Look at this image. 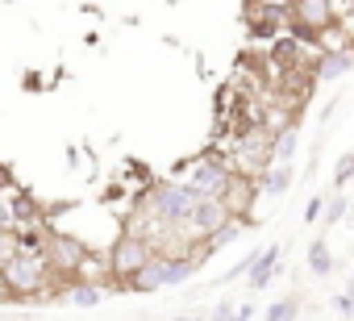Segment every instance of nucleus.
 Wrapping results in <instances>:
<instances>
[{
    "label": "nucleus",
    "mask_w": 354,
    "mask_h": 321,
    "mask_svg": "<svg viewBox=\"0 0 354 321\" xmlns=\"http://www.w3.org/2000/svg\"><path fill=\"white\" fill-rule=\"evenodd\" d=\"M0 279H5L13 300H34V296L50 292L55 275H50L42 250H21V246H9L0 238Z\"/></svg>",
    "instance_id": "obj_1"
},
{
    "label": "nucleus",
    "mask_w": 354,
    "mask_h": 321,
    "mask_svg": "<svg viewBox=\"0 0 354 321\" xmlns=\"http://www.w3.org/2000/svg\"><path fill=\"white\" fill-rule=\"evenodd\" d=\"M196 192L188 188V184H180V180H167V184H154L150 188V201H146V209L167 226V230H180L184 221H188V213L196 209Z\"/></svg>",
    "instance_id": "obj_2"
},
{
    "label": "nucleus",
    "mask_w": 354,
    "mask_h": 321,
    "mask_svg": "<svg viewBox=\"0 0 354 321\" xmlns=\"http://www.w3.org/2000/svg\"><path fill=\"white\" fill-rule=\"evenodd\" d=\"M84 255H88V242L75 238V234H67V230H50L42 238V259H46L50 275H75L80 263H84Z\"/></svg>",
    "instance_id": "obj_3"
},
{
    "label": "nucleus",
    "mask_w": 354,
    "mask_h": 321,
    "mask_svg": "<svg viewBox=\"0 0 354 321\" xmlns=\"http://www.w3.org/2000/svg\"><path fill=\"white\" fill-rule=\"evenodd\" d=\"M230 167L221 163V158H196V163H188V172H184V180L180 184H188L196 196H209V201H221L225 196V188H230Z\"/></svg>",
    "instance_id": "obj_4"
},
{
    "label": "nucleus",
    "mask_w": 354,
    "mask_h": 321,
    "mask_svg": "<svg viewBox=\"0 0 354 321\" xmlns=\"http://www.w3.org/2000/svg\"><path fill=\"white\" fill-rule=\"evenodd\" d=\"M154 259V246L150 242H142V238H133V234H121L117 242H113V250H109V271H113V279L117 284H125L138 267H146Z\"/></svg>",
    "instance_id": "obj_5"
},
{
    "label": "nucleus",
    "mask_w": 354,
    "mask_h": 321,
    "mask_svg": "<svg viewBox=\"0 0 354 321\" xmlns=\"http://www.w3.org/2000/svg\"><path fill=\"white\" fill-rule=\"evenodd\" d=\"M230 221V209L221 205V201H209V196H201L196 201V209L188 213V221L180 226V230H188L184 238H213L221 226Z\"/></svg>",
    "instance_id": "obj_6"
},
{
    "label": "nucleus",
    "mask_w": 354,
    "mask_h": 321,
    "mask_svg": "<svg viewBox=\"0 0 354 321\" xmlns=\"http://www.w3.org/2000/svg\"><path fill=\"white\" fill-rule=\"evenodd\" d=\"M275 263H279V246H267V250H259V259H254V267L246 271V284L259 292V288H267L271 279H275Z\"/></svg>",
    "instance_id": "obj_7"
},
{
    "label": "nucleus",
    "mask_w": 354,
    "mask_h": 321,
    "mask_svg": "<svg viewBox=\"0 0 354 321\" xmlns=\"http://www.w3.org/2000/svg\"><path fill=\"white\" fill-rule=\"evenodd\" d=\"M125 288H129V292H158V288H162V255H154L146 267H138V271L125 279Z\"/></svg>",
    "instance_id": "obj_8"
},
{
    "label": "nucleus",
    "mask_w": 354,
    "mask_h": 321,
    "mask_svg": "<svg viewBox=\"0 0 354 321\" xmlns=\"http://www.w3.org/2000/svg\"><path fill=\"white\" fill-rule=\"evenodd\" d=\"M196 275V263L184 255H162V288H180Z\"/></svg>",
    "instance_id": "obj_9"
},
{
    "label": "nucleus",
    "mask_w": 354,
    "mask_h": 321,
    "mask_svg": "<svg viewBox=\"0 0 354 321\" xmlns=\"http://www.w3.org/2000/svg\"><path fill=\"white\" fill-rule=\"evenodd\" d=\"M63 296H67L75 309H96V304L104 300V284H84V279H71Z\"/></svg>",
    "instance_id": "obj_10"
},
{
    "label": "nucleus",
    "mask_w": 354,
    "mask_h": 321,
    "mask_svg": "<svg viewBox=\"0 0 354 321\" xmlns=\"http://www.w3.org/2000/svg\"><path fill=\"white\" fill-rule=\"evenodd\" d=\"M350 67H354V55H350V51H333V55H325V59H321L317 80H321V84H333V80H342Z\"/></svg>",
    "instance_id": "obj_11"
},
{
    "label": "nucleus",
    "mask_w": 354,
    "mask_h": 321,
    "mask_svg": "<svg viewBox=\"0 0 354 321\" xmlns=\"http://www.w3.org/2000/svg\"><path fill=\"white\" fill-rule=\"evenodd\" d=\"M308 271H313V275H329V271H333V255H329V246H325L321 238L308 246Z\"/></svg>",
    "instance_id": "obj_12"
},
{
    "label": "nucleus",
    "mask_w": 354,
    "mask_h": 321,
    "mask_svg": "<svg viewBox=\"0 0 354 321\" xmlns=\"http://www.w3.org/2000/svg\"><path fill=\"white\" fill-rule=\"evenodd\" d=\"M288 184H292V167H288V163H279V167L263 180V192H267V196H283V192H288Z\"/></svg>",
    "instance_id": "obj_13"
},
{
    "label": "nucleus",
    "mask_w": 354,
    "mask_h": 321,
    "mask_svg": "<svg viewBox=\"0 0 354 321\" xmlns=\"http://www.w3.org/2000/svg\"><path fill=\"white\" fill-rule=\"evenodd\" d=\"M238 238H242V226L230 217V221H225V226H221V230L209 238V250H221V246H230V242H238Z\"/></svg>",
    "instance_id": "obj_14"
},
{
    "label": "nucleus",
    "mask_w": 354,
    "mask_h": 321,
    "mask_svg": "<svg viewBox=\"0 0 354 321\" xmlns=\"http://www.w3.org/2000/svg\"><path fill=\"white\" fill-rule=\"evenodd\" d=\"M300 17L313 21V26H321L329 17V5H325V0H300Z\"/></svg>",
    "instance_id": "obj_15"
},
{
    "label": "nucleus",
    "mask_w": 354,
    "mask_h": 321,
    "mask_svg": "<svg viewBox=\"0 0 354 321\" xmlns=\"http://www.w3.org/2000/svg\"><path fill=\"white\" fill-rule=\"evenodd\" d=\"M296 142H300L296 129H283V134H279V142H275V158H279V163H288V158L296 154Z\"/></svg>",
    "instance_id": "obj_16"
},
{
    "label": "nucleus",
    "mask_w": 354,
    "mask_h": 321,
    "mask_svg": "<svg viewBox=\"0 0 354 321\" xmlns=\"http://www.w3.org/2000/svg\"><path fill=\"white\" fill-rule=\"evenodd\" d=\"M296 313H300V300H279V304H271V309H267V317H263V321H292Z\"/></svg>",
    "instance_id": "obj_17"
},
{
    "label": "nucleus",
    "mask_w": 354,
    "mask_h": 321,
    "mask_svg": "<svg viewBox=\"0 0 354 321\" xmlns=\"http://www.w3.org/2000/svg\"><path fill=\"white\" fill-rule=\"evenodd\" d=\"M346 209H350V205H346V196H333V201H329V205L321 209V217H325V226H337V221L346 217Z\"/></svg>",
    "instance_id": "obj_18"
},
{
    "label": "nucleus",
    "mask_w": 354,
    "mask_h": 321,
    "mask_svg": "<svg viewBox=\"0 0 354 321\" xmlns=\"http://www.w3.org/2000/svg\"><path fill=\"white\" fill-rule=\"evenodd\" d=\"M346 180H354V154H342L333 167V184H346Z\"/></svg>",
    "instance_id": "obj_19"
},
{
    "label": "nucleus",
    "mask_w": 354,
    "mask_h": 321,
    "mask_svg": "<svg viewBox=\"0 0 354 321\" xmlns=\"http://www.w3.org/2000/svg\"><path fill=\"white\" fill-rule=\"evenodd\" d=\"M9 188H17V176H13V167H9V163H0V196H5Z\"/></svg>",
    "instance_id": "obj_20"
},
{
    "label": "nucleus",
    "mask_w": 354,
    "mask_h": 321,
    "mask_svg": "<svg viewBox=\"0 0 354 321\" xmlns=\"http://www.w3.org/2000/svg\"><path fill=\"white\" fill-rule=\"evenodd\" d=\"M333 304H337V313H342V317H354V296H350V292L333 296Z\"/></svg>",
    "instance_id": "obj_21"
},
{
    "label": "nucleus",
    "mask_w": 354,
    "mask_h": 321,
    "mask_svg": "<svg viewBox=\"0 0 354 321\" xmlns=\"http://www.w3.org/2000/svg\"><path fill=\"white\" fill-rule=\"evenodd\" d=\"M13 230V217H9V205H5V196H0V238H5Z\"/></svg>",
    "instance_id": "obj_22"
},
{
    "label": "nucleus",
    "mask_w": 354,
    "mask_h": 321,
    "mask_svg": "<svg viewBox=\"0 0 354 321\" xmlns=\"http://www.w3.org/2000/svg\"><path fill=\"white\" fill-rule=\"evenodd\" d=\"M234 317V300H221L217 309H213V321H230Z\"/></svg>",
    "instance_id": "obj_23"
},
{
    "label": "nucleus",
    "mask_w": 354,
    "mask_h": 321,
    "mask_svg": "<svg viewBox=\"0 0 354 321\" xmlns=\"http://www.w3.org/2000/svg\"><path fill=\"white\" fill-rule=\"evenodd\" d=\"M321 209H325V201L317 196V201H308V209H304V221H317L321 217Z\"/></svg>",
    "instance_id": "obj_24"
},
{
    "label": "nucleus",
    "mask_w": 354,
    "mask_h": 321,
    "mask_svg": "<svg viewBox=\"0 0 354 321\" xmlns=\"http://www.w3.org/2000/svg\"><path fill=\"white\" fill-rule=\"evenodd\" d=\"M250 317H254V304L246 300V304H238V309H234V317H230V321H250Z\"/></svg>",
    "instance_id": "obj_25"
},
{
    "label": "nucleus",
    "mask_w": 354,
    "mask_h": 321,
    "mask_svg": "<svg viewBox=\"0 0 354 321\" xmlns=\"http://www.w3.org/2000/svg\"><path fill=\"white\" fill-rule=\"evenodd\" d=\"M21 88H26V92H38V88H42V75H38V71H30V75L21 80Z\"/></svg>",
    "instance_id": "obj_26"
},
{
    "label": "nucleus",
    "mask_w": 354,
    "mask_h": 321,
    "mask_svg": "<svg viewBox=\"0 0 354 321\" xmlns=\"http://www.w3.org/2000/svg\"><path fill=\"white\" fill-rule=\"evenodd\" d=\"M0 304H17V300L9 296V288H5V279H0Z\"/></svg>",
    "instance_id": "obj_27"
},
{
    "label": "nucleus",
    "mask_w": 354,
    "mask_h": 321,
    "mask_svg": "<svg viewBox=\"0 0 354 321\" xmlns=\"http://www.w3.org/2000/svg\"><path fill=\"white\" fill-rule=\"evenodd\" d=\"M175 321H205V317H192V313H188V317H175Z\"/></svg>",
    "instance_id": "obj_28"
},
{
    "label": "nucleus",
    "mask_w": 354,
    "mask_h": 321,
    "mask_svg": "<svg viewBox=\"0 0 354 321\" xmlns=\"http://www.w3.org/2000/svg\"><path fill=\"white\" fill-rule=\"evenodd\" d=\"M5 5H17V0H5Z\"/></svg>",
    "instance_id": "obj_29"
}]
</instances>
